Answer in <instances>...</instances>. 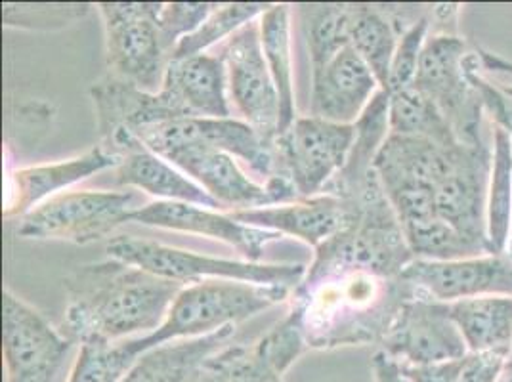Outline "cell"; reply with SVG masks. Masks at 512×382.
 Here are the masks:
<instances>
[{"mask_svg":"<svg viewBox=\"0 0 512 382\" xmlns=\"http://www.w3.org/2000/svg\"><path fill=\"white\" fill-rule=\"evenodd\" d=\"M381 350L402 363H436L469 356L467 342L449 314L448 302L417 291L407 298L388 327Z\"/></svg>","mask_w":512,"mask_h":382,"instance_id":"obj_13","label":"cell"},{"mask_svg":"<svg viewBox=\"0 0 512 382\" xmlns=\"http://www.w3.org/2000/svg\"><path fill=\"white\" fill-rule=\"evenodd\" d=\"M407 245L417 260H461L472 256H484L482 249L472 245L459 232H455L444 220L436 218L428 224L404 230Z\"/></svg>","mask_w":512,"mask_h":382,"instance_id":"obj_33","label":"cell"},{"mask_svg":"<svg viewBox=\"0 0 512 382\" xmlns=\"http://www.w3.org/2000/svg\"><path fill=\"white\" fill-rule=\"evenodd\" d=\"M488 186V243L491 255L507 251L512 226V140L501 127L491 128Z\"/></svg>","mask_w":512,"mask_h":382,"instance_id":"obj_28","label":"cell"},{"mask_svg":"<svg viewBox=\"0 0 512 382\" xmlns=\"http://www.w3.org/2000/svg\"><path fill=\"white\" fill-rule=\"evenodd\" d=\"M388 96L390 134L427 138L430 142L446 148L461 144L455 138L440 107L436 106L419 86H407L404 90L392 92Z\"/></svg>","mask_w":512,"mask_h":382,"instance_id":"obj_29","label":"cell"},{"mask_svg":"<svg viewBox=\"0 0 512 382\" xmlns=\"http://www.w3.org/2000/svg\"><path fill=\"white\" fill-rule=\"evenodd\" d=\"M234 335L235 327H224L209 337L157 346L138 358L123 382H193L201 365L230 344Z\"/></svg>","mask_w":512,"mask_h":382,"instance_id":"obj_24","label":"cell"},{"mask_svg":"<svg viewBox=\"0 0 512 382\" xmlns=\"http://www.w3.org/2000/svg\"><path fill=\"white\" fill-rule=\"evenodd\" d=\"M430 18L427 14L413 23L409 29L404 31V35L398 41V48L392 60L390 67V77H388V86L386 94L404 90L407 86L415 85L417 71H419V62L421 54L430 35Z\"/></svg>","mask_w":512,"mask_h":382,"instance_id":"obj_35","label":"cell"},{"mask_svg":"<svg viewBox=\"0 0 512 382\" xmlns=\"http://www.w3.org/2000/svg\"><path fill=\"white\" fill-rule=\"evenodd\" d=\"M132 191H65L25 214L18 235L86 245L113 234L134 209Z\"/></svg>","mask_w":512,"mask_h":382,"instance_id":"obj_8","label":"cell"},{"mask_svg":"<svg viewBox=\"0 0 512 382\" xmlns=\"http://www.w3.org/2000/svg\"><path fill=\"white\" fill-rule=\"evenodd\" d=\"M415 289L402 277H384L363 268L312 270L293 289L308 350L381 344L398 310Z\"/></svg>","mask_w":512,"mask_h":382,"instance_id":"obj_1","label":"cell"},{"mask_svg":"<svg viewBox=\"0 0 512 382\" xmlns=\"http://www.w3.org/2000/svg\"><path fill=\"white\" fill-rule=\"evenodd\" d=\"M308 350L299 319L287 314L266 335L245 344H226L201 365L193 382H270Z\"/></svg>","mask_w":512,"mask_h":382,"instance_id":"obj_14","label":"cell"},{"mask_svg":"<svg viewBox=\"0 0 512 382\" xmlns=\"http://www.w3.org/2000/svg\"><path fill=\"white\" fill-rule=\"evenodd\" d=\"M379 90L369 65L346 46L329 64L312 71L310 113L337 125H354Z\"/></svg>","mask_w":512,"mask_h":382,"instance_id":"obj_20","label":"cell"},{"mask_svg":"<svg viewBox=\"0 0 512 382\" xmlns=\"http://www.w3.org/2000/svg\"><path fill=\"white\" fill-rule=\"evenodd\" d=\"M371 369L375 382H409L402 371V363L386 354L384 350L375 352L371 360Z\"/></svg>","mask_w":512,"mask_h":382,"instance_id":"obj_40","label":"cell"},{"mask_svg":"<svg viewBox=\"0 0 512 382\" xmlns=\"http://www.w3.org/2000/svg\"><path fill=\"white\" fill-rule=\"evenodd\" d=\"M226 90L228 79L224 62L220 56L209 54L172 60L161 86L178 121L232 117Z\"/></svg>","mask_w":512,"mask_h":382,"instance_id":"obj_21","label":"cell"},{"mask_svg":"<svg viewBox=\"0 0 512 382\" xmlns=\"http://www.w3.org/2000/svg\"><path fill=\"white\" fill-rule=\"evenodd\" d=\"M350 46L360 54L386 92L390 67L402 31L392 22L384 6L348 4Z\"/></svg>","mask_w":512,"mask_h":382,"instance_id":"obj_26","label":"cell"},{"mask_svg":"<svg viewBox=\"0 0 512 382\" xmlns=\"http://www.w3.org/2000/svg\"><path fill=\"white\" fill-rule=\"evenodd\" d=\"M491 153L490 142L476 146L459 144L451 167L434 188L438 218L488 255H491L488 243Z\"/></svg>","mask_w":512,"mask_h":382,"instance_id":"obj_12","label":"cell"},{"mask_svg":"<svg viewBox=\"0 0 512 382\" xmlns=\"http://www.w3.org/2000/svg\"><path fill=\"white\" fill-rule=\"evenodd\" d=\"M293 295L283 285H256L232 279H207L186 285L169 308L161 327L140 339L127 340L132 354L142 356L174 340L201 339L224 327H235Z\"/></svg>","mask_w":512,"mask_h":382,"instance_id":"obj_3","label":"cell"},{"mask_svg":"<svg viewBox=\"0 0 512 382\" xmlns=\"http://www.w3.org/2000/svg\"><path fill=\"white\" fill-rule=\"evenodd\" d=\"M470 79L482 98L486 115H490L493 125L503 128L512 140V98L503 94L497 86L482 75L476 50L472 52V58H470Z\"/></svg>","mask_w":512,"mask_h":382,"instance_id":"obj_37","label":"cell"},{"mask_svg":"<svg viewBox=\"0 0 512 382\" xmlns=\"http://www.w3.org/2000/svg\"><path fill=\"white\" fill-rule=\"evenodd\" d=\"M100 144L119 157V165L115 167V182L119 186L146 191L159 201L190 203L213 211L222 209L197 182L146 148L136 134L123 130Z\"/></svg>","mask_w":512,"mask_h":382,"instance_id":"obj_18","label":"cell"},{"mask_svg":"<svg viewBox=\"0 0 512 382\" xmlns=\"http://www.w3.org/2000/svg\"><path fill=\"white\" fill-rule=\"evenodd\" d=\"M472 50L449 31L428 35L415 86L440 107L461 144H484V104L470 79Z\"/></svg>","mask_w":512,"mask_h":382,"instance_id":"obj_6","label":"cell"},{"mask_svg":"<svg viewBox=\"0 0 512 382\" xmlns=\"http://www.w3.org/2000/svg\"><path fill=\"white\" fill-rule=\"evenodd\" d=\"M358 211L360 207L354 201L320 193L316 197L299 199L287 205L232 211L230 214L247 226L281 235H293L318 249L321 243L346 230L358 218Z\"/></svg>","mask_w":512,"mask_h":382,"instance_id":"obj_19","label":"cell"},{"mask_svg":"<svg viewBox=\"0 0 512 382\" xmlns=\"http://www.w3.org/2000/svg\"><path fill=\"white\" fill-rule=\"evenodd\" d=\"M67 293L62 333L73 342L150 335L167 318L186 287L117 258L79 266L64 281Z\"/></svg>","mask_w":512,"mask_h":382,"instance_id":"obj_2","label":"cell"},{"mask_svg":"<svg viewBox=\"0 0 512 382\" xmlns=\"http://www.w3.org/2000/svg\"><path fill=\"white\" fill-rule=\"evenodd\" d=\"M75 342L10 289L2 293L6 382H52Z\"/></svg>","mask_w":512,"mask_h":382,"instance_id":"obj_10","label":"cell"},{"mask_svg":"<svg viewBox=\"0 0 512 382\" xmlns=\"http://www.w3.org/2000/svg\"><path fill=\"white\" fill-rule=\"evenodd\" d=\"M467 358L436 361V363H402V371L409 382H457Z\"/></svg>","mask_w":512,"mask_h":382,"instance_id":"obj_39","label":"cell"},{"mask_svg":"<svg viewBox=\"0 0 512 382\" xmlns=\"http://www.w3.org/2000/svg\"><path fill=\"white\" fill-rule=\"evenodd\" d=\"M216 2H169L159 12V29L167 48H174L182 39L195 33L213 14Z\"/></svg>","mask_w":512,"mask_h":382,"instance_id":"obj_36","label":"cell"},{"mask_svg":"<svg viewBox=\"0 0 512 382\" xmlns=\"http://www.w3.org/2000/svg\"><path fill=\"white\" fill-rule=\"evenodd\" d=\"M354 138V125H337L312 115L300 117L274 142L279 174L293 182L300 199L316 197L344 169Z\"/></svg>","mask_w":512,"mask_h":382,"instance_id":"obj_9","label":"cell"},{"mask_svg":"<svg viewBox=\"0 0 512 382\" xmlns=\"http://www.w3.org/2000/svg\"><path fill=\"white\" fill-rule=\"evenodd\" d=\"M270 382H283V377H279V379H274V381H270Z\"/></svg>","mask_w":512,"mask_h":382,"instance_id":"obj_42","label":"cell"},{"mask_svg":"<svg viewBox=\"0 0 512 382\" xmlns=\"http://www.w3.org/2000/svg\"><path fill=\"white\" fill-rule=\"evenodd\" d=\"M511 358H512V354H511Z\"/></svg>","mask_w":512,"mask_h":382,"instance_id":"obj_43","label":"cell"},{"mask_svg":"<svg viewBox=\"0 0 512 382\" xmlns=\"http://www.w3.org/2000/svg\"><path fill=\"white\" fill-rule=\"evenodd\" d=\"M505 371H507V375H509V382H512V358L509 360V363H507V369H505Z\"/></svg>","mask_w":512,"mask_h":382,"instance_id":"obj_41","label":"cell"},{"mask_svg":"<svg viewBox=\"0 0 512 382\" xmlns=\"http://www.w3.org/2000/svg\"><path fill=\"white\" fill-rule=\"evenodd\" d=\"M90 98L100 142H107L123 130L138 134L144 128L178 121L169 98L161 90L146 92L111 75L92 85Z\"/></svg>","mask_w":512,"mask_h":382,"instance_id":"obj_23","label":"cell"},{"mask_svg":"<svg viewBox=\"0 0 512 382\" xmlns=\"http://www.w3.org/2000/svg\"><path fill=\"white\" fill-rule=\"evenodd\" d=\"M300 8L312 71H318L350 46L348 4H304Z\"/></svg>","mask_w":512,"mask_h":382,"instance_id":"obj_30","label":"cell"},{"mask_svg":"<svg viewBox=\"0 0 512 382\" xmlns=\"http://www.w3.org/2000/svg\"><path fill=\"white\" fill-rule=\"evenodd\" d=\"M509 360L511 354L503 350L469 354L457 382H499Z\"/></svg>","mask_w":512,"mask_h":382,"instance_id":"obj_38","label":"cell"},{"mask_svg":"<svg viewBox=\"0 0 512 382\" xmlns=\"http://www.w3.org/2000/svg\"><path fill=\"white\" fill-rule=\"evenodd\" d=\"M117 165L119 157L98 144L83 155L65 161L16 170L8 178L4 216L23 218L50 197L60 195L65 188L79 184L102 170L115 169Z\"/></svg>","mask_w":512,"mask_h":382,"instance_id":"obj_22","label":"cell"},{"mask_svg":"<svg viewBox=\"0 0 512 382\" xmlns=\"http://www.w3.org/2000/svg\"><path fill=\"white\" fill-rule=\"evenodd\" d=\"M157 155L192 176L193 182H197L222 207H230L234 211L287 205L300 199L287 176L278 174L266 180V184H256L239 169L230 153L197 140L176 142Z\"/></svg>","mask_w":512,"mask_h":382,"instance_id":"obj_7","label":"cell"},{"mask_svg":"<svg viewBox=\"0 0 512 382\" xmlns=\"http://www.w3.org/2000/svg\"><path fill=\"white\" fill-rule=\"evenodd\" d=\"M109 258L123 260L150 274L192 285L207 279H232L256 285H283L295 289L306 274L304 264H262L218 256L197 255L193 251L163 245L136 235H117L107 241Z\"/></svg>","mask_w":512,"mask_h":382,"instance_id":"obj_4","label":"cell"},{"mask_svg":"<svg viewBox=\"0 0 512 382\" xmlns=\"http://www.w3.org/2000/svg\"><path fill=\"white\" fill-rule=\"evenodd\" d=\"M268 8L270 4H260V2L216 4L213 14L203 22V25L195 33L182 39L174 48L172 60L205 54V50L211 48L213 44L234 37L241 27L258 20Z\"/></svg>","mask_w":512,"mask_h":382,"instance_id":"obj_31","label":"cell"},{"mask_svg":"<svg viewBox=\"0 0 512 382\" xmlns=\"http://www.w3.org/2000/svg\"><path fill=\"white\" fill-rule=\"evenodd\" d=\"M230 98L247 125L260 136L276 142L281 132V106L270 67L266 64L260 22L241 27L222 50Z\"/></svg>","mask_w":512,"mask_h":382,"instance_id":"obj_11","label":"cell"},{"mask_svg":"<svg viewBox=\"0 0 512 382\" xmlns=\"http://www.w3.org/2000/svg\"><path fill=\"white\" fill-rule=\"evenodd\" d=\"M136 136L153 153H161L176 142L197 140L245 161L258 176H264L266 180L279 174L278 153L274 142L266 140L251 125L234 117L169 121L144 128Z\"/></svg>","mask_w":512,"mask_h":382,"instance_id":"obj_16","label":"cell"},{"mask_svg":"<svg viewBox=\"0 0 512 382\" xmlns=\"http://www.w3.org/2000/svg\"><path fill=\"white\" fill-rule=\"evenodd\" d=\"M138 358L130 352L127 342L85 340L67 382H123Z\"/></svg>","mask_w":512,"mask_h":382,"instance_id":"obj_32","label":"cell"},{"mask_svg":"<svg viewBox=\"0 0 512 382\" xmlns=\"http://www.w3.org/2000/svg\"><path fill=\"white\" fill-rule=\"evenodd\" d=\"M127 222L216 239L237 249L249 262H258L264 247L281 237L270 230L247 226L235 220L232 214L176 201H153L146 207H138L128 214Z\"/></svg>","mask_w":512,"mask_h":382,"instance_id":"obj_17","label":"cell"},{"mask_svg":"<svg viewBox=\"0 0 512 382\" xmlns=\"http://www.w3.org/2000/svg\"><path fill=\"white\" fill-rule=\"evenodd\" d=\"M96 8L106 33L107 75L159 92L172 62L159 29L163 2H100Z\"/></svg>","mask_w":512,"mask_h":382,"instance_id":"obj_5","label":"cell"},{"mask_svg":"<svg viewBox=\"0 0 512 382\" xmlns=\"http://www.w3.org/2000/svg\"><path fill=\"white\" fill-rule=\"evenodd\" d=\"M258 22L264 58L278 90L283 132L297 121L291 58V10L287 4H270V8L258 18Z\"/></svg>","mask_w":512,"mask_h":382,"instance_id":"obj_27","label":"cell"},{"mask_svg":"<svg viewBox=\"0 0 512 382\" xmlns=\"http://www.w3.org/2000/svg\"><path fill=\"white\" fill-rule=\"evenodd\" d=\"M449 314L470 354L503 350L512 354V297H476L449 304Z\"/></svg>","mask_w":512,"mask_h":382,"instance_id":"obj_25","label":"cell"},{"mask_svg":"<svg viewBox=\"0 0 512 382\" xmlns=\"http://www.w3.org/2000/svg\"><path fill=\"white\" fill-rule=\"evenodd\" d=\"M2 20L18 29H62L85 18L88 4H4Z\"/></svg>","mask_w":512,"mask_h":382,"instance_id":"obj_34","label":"cell"},{"mask_svg":"<svg viewBox=\"0 0 512 382\" xmlns=\"http://www.w3.org/2000/svg\"><path fill=\"white\" fill-rule=\"evenodd\" d=\"M413 289L440 302L476 297H512V237L499 255L461 260H413L402 272Z\"/></svg>","mask_w":512,"mask_h":382,"instance_id":"obj_15","label":"cell"}]
</instances>
